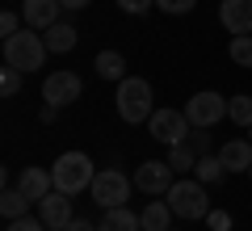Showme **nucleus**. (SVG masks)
<instances>
[{
    "label": "nucleus",
    "instance_id": "obj_12",
    "mask_svg": "<svg viewBox=\"0 0 252 231\" xmlns=\"http://www.w3.org/2000/svg\"><path fill=\"white\" fill-rule=\"evenodd\" d=\"M17 189L30 198V202H42V198L55 189V177H51V168H21Z\"/></svg>",
    "mask_w": 252,
    "mask_h": 231
},
{
    "label": "nucleus",
    "instance_id": "obj_20",
    "mask_svg": "<svg viewBox=\"0 0 252 231\" xmlns=\"http://www.w3.org/2000/svg\"><path fill=\"white\" fill-rule=\"evenodd\" d=\"M227 118H231L235 126H244V131L252 126V97H248V93H240V97L227 101Z\"/></svg>",
    "mask_w": 252,
    "mask_h": 231
},
{
    "label": "nucleus",
    "instance_id": "obj_24",
    "mask_svg": "<svg viewBox=\"0 0 252 231\" xmlns=\"http://www.w3.org/2000/svg\"><path fill=\"white\" fill-rule=\"evenodd\" d=\"M21 76H26V71L4 67V71H0V93H4V97H17V93H21Z\"/></svg>",
    "mask_w": 252,
    "mask_h": 231
},
{
    "label": "nucleus",
    "instance_id": "obj_4",
    "mask_svg": "<svg viewBox=\"0 0 252 231\" xmlns=\"http://www.w3.org/2000/svg\"><path fill=\"white\" fill-rule=\"evenodd\" d=\"M164 202L172 206V214L177 219H206L215 206H210V194H206V185H202L198 177L193 181H177V185L164 194Z\"/></svg>",
    "mask_w": 252,
    "mask_h": 231
},
{
    "label": "nucleus",
    "instance_id": "obj_1",
    "mask_svg": "<svg viewBox=\"0 0 252 231\" xmlns=\"http://www.w3.org/2000/svg\"><path fill=\"white\" fill-rule=\"evenodd\" d=\"M118 118H122L126 126H139V122H147V118L156 114V105H152V84L147 80H139V76H126L122 84H118Z\"/></svg>",
    "mask_w": 252,
    "mask_h": 231
},
{
    "label": "nucleus",
    "instance_id": "obj_14",
    "mask_svg": "<svg viewBox=\"0 0 252 231\" xmlns=\"http://www.w3.org/2000/svg\"><path fill=\"white\" fill-rule=\"evenodd\" d=\"M219 160L227 172H248L252 168V139H231L219 147Z\"/></svg>",
    "mask_w": 252,
    "mask_h": 231
},
{
    "label": "nucleus",
    "instance_id": "obj_33",
    "mask_svg": "<svg viewBox=\"0 0 252 231\" xmlns=\"http://www.w3.org/2000/svg\"><path fill=\"white\" fill-rule=\"evenodd\" d=\"M248 139H252V126H248Z\"/></svg>",
    "mask_w": 252,
    "mask_h": 231
},
{
    "label": "nucleus",
    "instance_id": "obj_28",
    "mask_svg": "<svg viewBox=\"0 0 252 231\" xmlns=\"http://www.w3.org/2000/svg\"><path fill=\"white\" fill-rule=\"evenodd\" d=\"M17 30H21V17H17L13 9H4V13H0V34H4V38H13Z\"/></svg>",
    "mask_w": 252,
    "mask_h": 231
},
{
    "label": "nucleus",
    "instance_id": "obj_16",
    "mask_svg": "<svg viewBox=\"0 0 252 231\" xmlns=\"http://www.w3.org/2000/svg\"><path fill=\"white\" fill-rule=\"evenodd\" d=\"M97 231H143V219L135 210H126V206H114V210H105Z\"/></svg>",
    "mask_w": 252,
    "mask_h": 231
},
{
    "label": "nucleus",
    "instance_id": "obj_19",
    "mask_svg": "<svg viewBox=\"0 0 252 231\" xmlns=\"http://www.w3.org/2000/svg\"><path fill=\"white\" fill-rule=\"evenodd\" d=\"M193 177L202 181V185H215V181H223L227 177V168H223V160H219V156H198V164H193Z\"/></svg>",
    "mask_w": 252,
    "mask_h": 231
},
{
    "label": "nucleus",
    "instance_id": "obj_30",
    "mask_svg": "<svg viewBox=\"0 0 252 231\" xmlns=\"http://www.w3.org/2000/svg\"><path fill=\"white\" fill-rule=\"evenodd\" d=\"M189 147H193V151H198V156H206V134H189Z\"/></svg>",
    "mask_w": 252,
    "mask_h": 231
},
{
    "label": "nucleus",
    "instance_id": "obj_23",
    "mask_svg": "<svg viewBox=\"0 0 252 231\" xmlns=\"http://www.w3.org/2000/svg\"><path fill=\"white\" fill-rule=\"evenodd\" d=\"M231 59L240 67H252V34H235L231 38Z\"/></svg>",
    "mask_w": 252,
    "mask_h": 231
},
{
    "label": "nucleus",
    "instance_id": "obj_17",
    "mask_svg": "<svg viewBox=\"0 0 252 231\" xmlns=\"http://www.w3.org/2000/svg\"><path fill=\"white\" fill-rule=\"evenodd\" d=\"M139 219H143V231H172V219L177 214H172L168 202H147Z\"/></svg>",
    "mask_w": 252,
    "mask_h": 231
},
{
    "label": "nucleus",
    "instance_id": "obj_6",
    "mask_svg": "<svg viewBox=\"0 0 252 231\" xmlns=\"http://www.w3.org/2000/svg\"><path fill=\"white\" fill-rule=\"evenodd\" d=\"M147 131H152V139H160L164 147H177V143L189 139V118H185V109H156V114L147 118Z\"/></svg>",
    "mask_w": 252,
    "mask_h": 231
},
{
    "label": "nucleus",
    "instance_id": "obj_7",
    "mask_svg": "<svg viewBox=\"0 0 252 231\" xmlns=\"http://www.w3.org/2000/svg\"><path fill=\"white\" fill-rule=\"evenodd\" d=\"M185 118H189V126H198V131H206V126H215V122H223L227 118V97H219V93H193L189 97V105H185Z\"/></svg>",
    "mask_w": 252,
    "mask_h": 231
},
{
    "label": "nucleus",
    "instance_id": "obj_26",
    "mask_svg": "<svg viewBox=\"0 0 252 231\" xmlns=\"http://www.w3.org/2000/svg\"><path fill=\"white\" fill-rule=\"evenodd\" d=\"M156 4H160V13L181 17V13H193V4H198V0H156Z\"/></svg>",
    "mask_w": 252,
    "mask_h": 231
},
{
    "label": "nucleus",
    "instance_id": "obj_32",
    "mask_svg": "<svg viewBox=\"0 0 252 231\" xmlns=\"http://www.w3.org/2000/svg\"><path fill=\"white\" fill-rule=\"evenodd\" d=\"M63 9H84V4H89V0H59Z\"/></svg>",
    "mask_w": 252,
    "mask_h": 231
},
{
    "label": "nucleus",
    "instance_id": "obj_3",
    "mask_svg": "<svg viewBox=\"0 0 252 231\" xmlns=\"http://www.w3.org/2000/svg\"><path fill=\"white\" fill-rule=\"evenodd\" d=\"M46 42H42V34H30V30H17L13 38H4V63L9 67H17V71H38L46 63Z\"/></svg>",
    "mask_w": 252,
    "mask_h": 231
},
{
    "label": "nucleus",
    "instance_id": "obj_10",
    "mask_svg": "<svg viewBox=\"0 0 252 231\" xmlns=\"http://www.w3.org/2000/svg\"><path fill=\"white\" fill-rule=\"evenodd\" d=\"M38 219H42L51 231H63L67 223L76 219V214H72V194H63V189H51V194L38 202Z\"/></svg>",
    "mask_w": 252,
    "mask_h": 231
},
{
    "label": "nucleus",
    "instance_id": "obj_31",
    "mask_svg": "<svg viewBox=\"0 0 252 231\" xmlns=\"http://www.w3.org/2000/svg\"><path fill=\"white\" fill-rule=\"evenodd\" d=\"M63 231H97V227H93V223H84V219H72Z\"/></svg>",
    "mask_w": 252,
    "mask_h": 231
},
{
    "label": "nucleus",
    "instance_id": "obj_27",
    "mask_svg": "<svg viewBox=\"0 0 252 231\" xmlns=\"http://www.w3.org/2000/svg\"><path fill=\"white\" fill-rule=\"evenodd\" d=\"M206 227H210V231H231L235 219H231L227 210H210V214H206Z\"/></svg>",
    "mask_w": 252,
    "mask_h": 231
},
{
    "label": "nucleus",
    "instance_id": "obj_15",
    "mask_svg": "<svg viewBox=\"0 0 252 231\" xmlns=\"http://www.w3.org/2000/svg\"><path fill=\"white\" fill-rule=\"evenodd\" d=\"M42 42H46V51L67 55V51L76 46V26H67V21H55L51 30H42Z\"/></svg>",
    "mask_w": 252,
    "mask_h": 231
},
{
    "label": "nucleus",
    "instance_id": "obj_2",
    "mask_svg": "<svg viewBox=\"0 0 252 231\" xmlns=\"http://www.w3.org/2000/svg\"><path fill=\"white\" fill-rule=\"evenodd\" d=\"M51 177H55V189H63V194H84V189H93L97 172H93V160L84 151H63L55 160Z\"/></svg>",
    "mask_w": 252,
    "mask_h": 231
},
{
    "label": "nucleus",
    "instance_id": "obj_25",
    "mask_svg": "<svg viewBox=\"0 0 252 231\" xmlns=\"http://www.w3.org/2000/svg\"><path fill=\"white\" fill-rule=\"evenodd\" d=\"M4 231H51V227H46L42 219H30V214H21V219H9V227H4Z\"/></svg>",
    "mask_w": 252,
    "mask_h": 231
},
{
    "label": "nucleus",
    "instance_id": "obj_18",
    "mask_svg": "<svg viewBox=\"0 0 252 231\" xmlns=\"http://www.w3.org/2000/svg\"><path fill=\"white\" fill-rule=\"evenodd\" d=\"M93 67H97L101 80H114V84H122V80H126V59H122L118 51H101Z\"/></svg>",
    "mask_w": 252,
    "mask_h": 231
},
{
    "label": "nucleus",
    "instance_id": "obj_22",
    "mask_svg": "<svg viewBox=\"0 0 252 231\" xmlns=\"http://www.w3.org/2000/svg\"><path fill=\"white\" fill-rule=\"evenodd\" d=\"M168 164H172V172H189L198 164V151L189 147V143H177V147H168Z\"/></svg>",
    "mask_w": 252,
    "mask_h": 231
},
{
    "label": "nucleus",
    "instance_id": "obj_34",
    "mask_svg": "<svg viewBox=\"0 0 252 231\" xmlns=\"http://www.w3.org/2000/svg\"><path fill=\"white\" fill-rule=\"evenodd\" d=\"M248 177H252V168H248Z\"/></svg>",
    "mask_w": 252,
    "mask_h": 231
},
{
    "label": "nucleus",
    "instance_id": "obj_13",
    "mask_svg": "<svg viewBox=\"0 0 252 231\" xmlns=\"http://www.w3.org/2000/svg\"><path fill=\"white\" fill-rule=\"evenodd\" d=\"M59 0H26V9H21V17H26L30 30H51L55 21H59Z\"/></svg>",
    "mask_w": 252,
    "mask_h": 231
},
{
    "label": "nucleus",
    "instance_id": "obj_21",
    "mask_svg": "<svg viewBox=\"0 0 252 231\" xmlns=\"http://www.w3.org/2000/svg\"><path fill=\"white\" fill-rule=\"evenodd\" d=\"M26 206H30V198L21 194L17 185L4 189V198H0V214H4V219H21V214H26Z\"/></svg>",
    "mask_w": 252,
    "mask_h": 231
},
{
    "label": "nucleus",
    "instance_id": "obj_8",
    "mask_svg": "<svg viewBox=\"0 0 252 231\" xmlns=\"http://www.w3.org/2000/svg\"><path fill=\"white\" fill-rule=\"evenodd\" d=\"M42 101L55 105V109L80 101V76H76V71H51V76L42 80Z\"/></svg>",
    "mask_w": 252,
    "mask_h": 231
},
{
    "label": "nucleus",
    "instance_id": "obj_29",
    "mask_svg": "<svg viewBox=\"0 0 252 231\" xmlns=\"http://www.w3.org/2000/svg\"><path fill=\"white\" fill-rule=\"evenodd\" d=\"M152 4H156V0H118V9H122V13H147Z\"/></svg>",
    "mask_w": 252,
    "mask_h": 231
},
{
    "label": "nucleus",
    "instance_id": "obj_5",
    "mask_svg": "<svg viewBox=\"0 0 252 231\" xmlns=\"http://www.w3.org/2000/svg\"><path fill=\"white\" fill-rule=\"evenodd\" d=\"M93 202H97L101 210L126 206V202H130V181H126V172H118V168H101L97 177H93Z\"/></svg>",
    "mask_w": 252,
    "mask_h": 231
},
{
    "label": "nucleus",
    "instance_id": "obj_11",
    "mask_svg": "<svg viewBox=\"0 0 252 231\" xmlns=\"http://www.w3.org/2000/svg\"><path fill=\"white\" fill-rule=\"evenodd\" d=\"M219 21L227 26V34H252V0H223Z\"/></svg>",
    "mask_w": 252,
    "mask_h": 231
},
{
    "label": "nucleus",
    "instance_id": "obj_9",
    "mask_svg": "<svg viewBox=\"0 0 252 231\" xmlns=\"http://www.w3.org/2000/svg\"><path fill=\"white\" fill-rule=\"evenodd\" d=\"M172 185H177V172H172L168 160H147V164H139V172H135V189H143V194L160 198V194H168Z\"/></svg>",
    "mask_w": 252,
    "mask_h": 231
}]
</instances>
